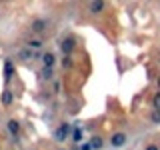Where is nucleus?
<instances>
[{
	"mask_svg": "<svg viewBox=\"0 0 160 150\" xmlns=\"http://www.w3.org/2000/svg\"><path fill=\"white\" fill-rule=\"evenodd\" d=\"M56 64H58V56H56V52L54 50H46L44 48L42 50V54H40V66L42 68H56Z\"/></svg>",
	"mask_w": 160,
	"mask_h": 150,
	"instance_id": "nucleus-7",
	"label": "nucleus"
},
{
	"mask_svg": "<svg viewBox=\"0 0 160 150\" xmlns=\"http://www.w3.org/2000/svg\"><path fill=\"white\" fill-rule=\"evenodd\" d=\"M142 150H160V148H158V144L152 140V142H146V144H144V148H142Z\"/></svg>",
	"mask_w": 160,
	"mask_h": 150,
	"instance_id": "nucleus-17",
	"label": "nucleus"
},
{
	"mask_svg": "<svg viewBox=\"0 0 160 150\" xmlns=\"http://www.w3.org/2000/svg\"><path fill=\"white\" fill-rule=\"evenodd\" d=\"M70 134H72V126H70V122H58L56 128H54V140L56 142H64V140L70 138Z\"/></svg>",
	"mask_w": 160,
	"mask_h": 150,
	"instance_id": "nucleus-8",
	"label": "nucleus"
},
{
	"mask_svg": "<svg viewBox=\"0 0 160 150\" xmlns=\"http://www.w3.org/2000/svg\"><path fill=\"white\" fill-rule=\"evenodd\" d=\"M76 44H78V36L72 32H64L58 38V50L62 52V56H72L74 50H76Z\"/></svg>",
	"mask_w": 160,
	"mask_h": 150,
	"instance_id": "nucleus-2",
	"label": "nucleus"
},
{
	"mask_svg": "<svg viewBox=\"0 0 160 150\" xmlns=\"http://www.w3.org/2000/svg\"><path fill=\"white\" fill-rule=\"evenodd\" d=\"M14 76H16V64H14V60L8 56L4 60V84L10 86V82H12Z\"/></svg>",
	"mask_w": 160,
	"mask_h": 150,
	"instance_id": "nucleus-9",
	"label": "nucleus"
},
{
	"mask_svg": "<svg viewBox=\"0 0 160 150\" xmlns=\"http://www.w3.org/2000/svg\"><path fill=\"white\" fill-rule=\"evenodd\" d=\"M2 124H4V130L8 132V136L12 138V142H18L20 136H22V130H24L22 120L18 116H8V118H4Z\"/></svg>",
	"mask_w": 160,
	"mask_h": 150,
	"instance_id": "nucleus-3",
	"label": "nucleus"
},
{
	"mask_svg": "<svg viewBox=\"0 0 160 150\" xmlns=\"http://www.w3.org/2000/svg\"><path fill=\"white\" fill-rule=\"evenodd\" d=\"M58 62H60V68L66 70V72H68V70H72V66H74V58L72 56H62Z\"/></svg>",
	"mask_w": 160,
	"mask_h": 150,
	"instance_id": "nucleus-14",
	"label": "nucleus"
},
{
	"mask_svg": "<svg viewBox=\"0 0 160 150\" xmlns=\"http://www.w3.org/2000/svg\"><path fill=\"white\" fill-rule=\"evenodd\" d=\"M50 84H52V94H54V96H58V94H60V78H54Z\"/></svg>",
	"mask_w": 160,
	"mask_h": 150,
	"instance_id": "nucleus-16",
	"label": "nucleus"
},
{
	"mask_svg": "<svg viewBox=\"0 0 160 150\" xmlns=\"http://www.w3.org/2000/svg\"><path fill=\"white\" fill-rule=\"evenodd\" d=\"M34 56H36V54H34L32 50L20 46L16 52H14V58H12V60H16V62H24V64H30V60H34Z\"/></svg>",
	"mask_w": 160,
	"mask_h": 150,
	"instance_id": "nucleus-10",
	"label": "nucleus"
},
{
	"mask_svg": "<svg viewBox=\"0 0 160 150\" xmlns=\"http://www.w3.org/2000/svg\"><path fill=\"white\" fill-rule=\"evenodd\" d=\"M158 106H160V92L156 90V92L152 94V100H150V110H152V112H158Z\"/></svg>",
	"mask_w": 160,
	"mask_h": 150,
	"instance_id": "nucleus-15",
	"label": "nucleus"
},
{
	"mask_svg": "<svg viewBox=\"0 0 160 150\" xmlns=\"http://www.w3.org/2000/svg\"><path fill=\"white\" fill-rule=\"evenodd\" d=\"M34 150H38V148H34Z\"/></svg>",
	"mask_w": 160,
	"mask_h": 150,
	"instance_id": "nucleus-21",
	"label": "nucleus"
},
{
	"mask_svg": "<svg viewBox=\"0 0 160 150\" xmlns=\"http://www.w3.org/2000/svg\"><path fill=\"white\" fill-rule=\"evenodd\" d=\"M128 140H130V136H128L126 130H114V132L108 136L106 144H108L110 150H120V148H124L128 144Z\"/></svg>",
	"mask_w": 160,
	"mask_h": 150,
	"instance_id": "nucleus-4",
	"label": "nucleus"
},
{
	"mask_svg": "<svg viewBox=\"0 0 160 150\" xmlns=\"http://www.w3.org/2000/svg\"><path fill=\"white\" fill-rule=\"evenodd\" d=\"M14 102H16V96H14V90L10 86H4V90L0 92V108L4 110H10L14 106Z\"/></svg>",
	"mask_w": 160,
	"mask_h": 150,
	"instance_id": "nucleus-6",
	"label": "nucleus"
},
{
	"mask_svg": "<svg viewBox=\"0 0 160 150\" xmlns=\"http://www.w3.org/2000/svg\"><path fill=\"white\" fill-rule=\"evenodd\" d=\"M86 8H88V12L92 14V16H100V14L108 8V4L106 2H88Z\"/></svg>",
	"mask_w": 160,
	"mask_h": 150,
	"instance_id": "nucleus-11",
	"label": "nucleus"
},
{
	"mask_svg": "<svg viewBox=\"0 0 160 150\" xmlns=\"http://www.w3.org/2000/svg\"><path fill=\"white\" fill-rule=\"evenodd\" d=\"M150 122H152V124H158V122H160L158 112H150Z\"/></svg>",
	"mask_w": 160,
	"mask_h": 150,
	"instance_id": "nucleus-18",
	"label": "nucleus"
},
{
	"mask_svg": "<svg viewBox=\"0 0 160 150\" xmlns=\"http://www.w3.org/2000/svg\"><path fill=\"white\" fill-rule=\"evenodd\" d=\"M4 122V112H2V108H0V124Z\"/></svg>",
	"mask_w": 160,
	"mask_h": 150,
	"instance_id": "nucleus-19",
	"label": "nucleus"
},
{
	"mask_svg": "<svg viewBox=\"0 0 160 150\" xmlns=\"http://www.w3.org/2000/svg\"><path fill=\"white\" fill-rule=\"evenodd\" d=\"M22 46L32 50L34 54L36 52H42L44 48H46V40L44 38H38V36H30V34H26V36L22 38Z\"/></svg>",
	"mask_w": 160,
	"mask_h": 150,
	"instance_id": "nucleus-5",
	"label": "nucleus"
},
{
	"mask_svg": "<svg viewBox=\"0 0 160 150\" xmlns=\"http://www.w3.org/2000/svg\"><path fill=\"white\" fill-rule=\"evenodd\" d=\"M58 150H64V148H58Z\"/></svg>",
	"mask_w": 160,
	"mask_h": 150,
	"instance_id": "nucleus-20",
	"label": "nucleus"
},
{
	"mask_svg": "<svg viewBox=\"0 0 160 150\" xmlns=\"http://www.w3.org/2000/svg\"><path fill=\"white\" fill-rule=\"evenodd\" d=\"M54 78H56V76H54L52 68H42V66H40V82H52Z\"/></svg>",
	"mask_w": 160,
	"mask_h": 150,
	"instance_id": "nucleus-12",
	"label": "nucleus"
},
{
	"mask_svg": "<svg viewBox=\"0 0 160 150\" xmlns=\"http://www.w3.org/2000/svg\"><path fill=\"white\" fill-rule=\"evenodd\" d=\"M26 28H28L26 34L46 40V36H50V34L56 30V20H54L52 16H48V14H38V16L30 18V22H28Z\"/></svg>",
	"mask_w": 160,
	"mask_h": 150,
	"instance_id": "nucleus-1",
	"label": "nucleus"
},
{
	"mask_svg": "<svg viewBox=\"0 0 160 150\" xmlns=\"http://www.w3.org/2000/svg\"><path fill=\"white\" fill-rule=\"evenodd\" d=\"M104 144H106V142H104V138L100 136V134H94V136L90 138V146H92L94 150H102Z\"/></svg>",
	"mask_w": 160,
	"mask_h": 150,
	"instance_id": "nucleus-13",
	"label": "nucleus"
}]
</instances>
